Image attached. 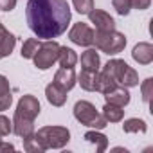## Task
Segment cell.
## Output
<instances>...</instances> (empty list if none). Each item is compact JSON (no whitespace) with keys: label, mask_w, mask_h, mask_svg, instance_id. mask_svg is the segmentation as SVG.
Here are the masks:
<instances>
[{"label":"cell","mask_w":153,"mask_h":153,"mask_svg":"<svg viewBox=\"0 0 153 153\" xmlns=\"http://www.w3.org/2000/svg\"><path fill=\"white\" fill-rule=\"evenodd\" d=\"M70 16L67 0H29L25 7L29 29L43 40L61 36L68 27Z\"/></svg>","instance_id":"cell-1"},{"label":"cell","mask_w":153,"mask_h":153,"mask_svg":"<svg viewBox=\"0 0 153 153\" xmlns=\"http://www.w3.org/2000/svg\"><path fill=\"white\" fill-rule=\"evenodd\" d=\"M103 72L110 74L114 81L121 87H137L139 85V74L124 61V59H110L105 67H103Z\"/></svg>","instance_id":"cell-2"},{"label":"cell","mask_w":153,"mask_h":153,"mask_svg":"<svg viewBox=\"0 0 153 153\" xmlns=\"http://www.w3.org/2000/svg\"><path fill=\"white\" fill-rule=\"evenodd\" d=\"M34 135H36V139L40 140V144L43 146L45 151L63 148L70 140V131L65 126H43Z\"/></svg>","instance_id":"cell-3"},{"label":"cell","mask_w":153,"mask_h":153,"mask_svg":"<svg viewBox=\"0 0 153 153\" xmlns=\"http://www.w3.org/2000/svg\"><path fill=\"white\" fill-rule=\"evenodd\" d=\"M94 43L101 52L114 56V54H119L121 51H124L126 36L115 29L114 31H96L94 33Z\"/></svg>","instance_id":"cell-4"},{"label":"cell","mask_w":153,"mask_h":153,"mask_svg":"<svg viewBox=\"0 0 153 153\" xmlns=\"http://www.w3.org/2000/svg\"><path fill=\"white\" fill-rule=\"evenodd\" d=\"M74 117L78 119L83 126L94 128V130H103L108 123L106 119L96 110V106L90 101H78L74 105Z\"/></svg>","instance_id":"cell-5"},{"label":"cell","mask_w":153,"mask_h":153,"mask_svg":"<svg viewBox=\"0 0 153 153\" xmlns=\"http://www.w3.org/2000/svg\"><path fill=\"white\" fill-rule=\"evenodd\" d=\"M59 43L54 42V40H45L43 43H40L36 54H34V67H38L40 70H47L51 68L56 61H58V56H59Z\"/></svg>","instance_id":"cell-6"},{"label":"cell","mask_w":153,"mask_h":153,"mask_svg":"<svg viewBox=\"0 0 153 153\" xmlns=\"http://www.w3.org/2000/svg\"><path fill=\"white\" fill-rule=\"evenodd\" d=\"M68 40L76 45H81V47H88L94 43V31L83 24V22H78V24H74L72 29L68 31Z\"/></svg>","instance_id":"cell-7"},{"label":"cell","mask_w":153,"mask_h":153,"mask_svg":"<svg viewBox=\"0 0 153 153\" xmlns=\"http://www.w3.org/2000/svg\"><path fill=\"white\" fill-rule=\"evenodd\" d=\"M40 114V101L34 97V96H22L18 105H16V112L15 115H20V117H25V119H31L34 121Z\"/></svg>","instance_id":"cell-8"},{"label":"cell","mask_w":153,"mask_h":153,"mask_svg":"<svg viewBox=\"0 0 153 153\" xmlns=\"http://www.w3.org/2000/svg\"><path fill=\"white\" fill-rule=\"evenodd\" d=\"M88 18H90V22L96 25L97 31H114V29H115L114 18H112L106 11H103V9H92V11L88 13Z\"/></svg>","instance_id":"cell-9"},{"label":"cell","mask_w":153,"mask_h":153,"mask_svg":"<svg viewBox=\"0 0 153 153\" xmlns=\"http://www.w3.org/2000/svg\"><path fill=\"white\" fill-rule=\"evenodd\" d=\"M54 83L58 87H61L63 90H70L76 85V72L74 67H61L56 74H54Z\"/></svg>","instance_id":"cell-10"},{"label":"cell","mask_w":153,"mask_h":153,"mask_svg":"<svg viewBox=\"0 0 153 153\" xmlns=\"http://www.w3.org/2000/svg\"><path fill=\"white\" fill-rule=\"evenodd\" d=\"M131 58L139 63V65H149L153 61V45L148 42H140L133 47L131 51Z\"/></svg>","instance_id":"cell-11"},{"label":"cell","mask_w":153,"mask_h":153,"mask_svg":"<svg viewBox=\"0 0 153 153\" xmlns=\"http://www.w3.org/2000/svg\"><path fill=\"white\" fill-rule=\"evenodd\" d=\"M97 78H99V70H81L79 76H76V83H79L83 90L88 92H97Z\"/></svg>","instance_id":"cell-12"},{"label":"cell","mask_w":153,"mask_h":153,"mask_svg":"<svg viewBox=\"0 0 153 153\" xmlns=\"http://www.w3.org/2000/svg\"><path fill=\"white\" fill-rule=\"evenodd\" d=\"M106 103L110 105H117V106H126L130 103V92L126 90V87H114L110 92L105 94Z\"/></svg>","instance_id":"cell-13"},{"label":"cell","mask_w":153,"mask_h":153,"mask_svg":"<svg viewBox=\"0 0 153 153\" xmlns=\"http://www.w3.org/2000/svg\"><path fill=\"white\" fill-rule=\"evenodd\" d=\"M45 96H47V101L52 106H63L67 103V90H63L56 83H51V85L45 87Z\"/></svg>","instance_id":"cell-14"},{"label":"cell","mask_w":153,"mask_h":153,"mask_svg":"<svg viewBox=\"0 0 153 153\" xmlns=\"http://www.w3.org/2000/svg\"><path fill=\"white\" fill-rule=\"evenodd\" d=\"M13 133H16L22 139L33 135L34 133V121L20 117V115H15V119H13Z\"/></svg>","instance_id":"cell-15"},{"label":"cell","mask_w":153,"mask_h":153,"mask_svg":"<svg viewBox=\"0 0 153 153\" xmlns=\"http://www.w3.org/2000/svg\"><path fill=\"white\" fill-rule=\"evenodd\" d=\"M15 45H16V38H15L2 24H0V56H2V58L9 56V54L13 52Z\"/></svg>","instance_id":"cell-16"},{"label":"cell","mask_w":153,"mask_h":153,"mask_svg":"<svg viewBox=\"0 0 153 153\" xmlns=\"http://www.w3.org/2000/svg\"><path fill=\"white\" fill-rule=\"evenodd\" d=\"M13 103V96H11V88H9V81L6 76L0 74V112H4L11 106Z\"/></svg>","instance_id":"cell-17"},{"label":"cell","mask_w":153,"mask_h":153,"mask_svg":"<svg viewBox=\"0 0 153 153\" xmlns=\"http://www.w3.org/2000/svg\"><path fill=\"white\" fill-rule=\"evenodd\" d=\"M81 65L85 70H99L101 59H99V54L96 52V49H87L81 54Z\"/></svg>","instance_id":"cell-18"},{"label":"cell","mask_w":153,"mask_h":153,"mask_svg":"<svg viewBox=\"0 0 153 153\" xmlns=\"http://www.w3.org/2000/svg\"><path fill=\"white\" fill-rule=\"evenodd\" d=\"M85 140H88L90 144H96L97 151L103 153L106 148H108V137L103 135L99 130H92V131H87L85 133Z\"/></svg>","instance_id":"cell-19"},{"label":"cell","mask_w":153,"mask_h":153,"mask_svg":"<svg viewBox=\"0 0 153 153\" xmlns=\"http://www.w3.org/2000/svg\"><path fill=\"white\" fill-rule=\"evenodd\" d=\"M123 115H124L123 106L110 105V103H106L103 106V117L106 119V123H119V121H123Z\"/></svg>","instance_id":"cell-20"},{"label":"cell","mask_w":153,"mask_h":153,"mask_svg":"<svg viewBox=\"0 0 153 153\" xmlns=\"http://www.w3.org/2000/svg\"><path fill=\"white\" fill-rule=\"evenodd\" d=\"M58 61H59L61 67H74L76 63H78V54H76L72 49H68V47H59Z\"/></svg>","instance_id":"cell-21"},{"label":"cell","mask_w":153,"mask_h":153,"mask_svg":"<svg viewBox=\"0 0 153 153\" xmlns=\"http://www.w3.org/2000/svg\"><path fill=\"white\" fill-rule=\"evenodd\" d=\"M123 130H124L126 133H139V131H140V133H146L148 126H146V123H144L142 119L133 117V119H126V121H124Z\"/></svg>","instance_id":"cell-22"},{"label":"cell","mask_w":153,"mask_h":153,"mask_svg":"<svg viewBox=\"0 0 153 153\" xmlns=\"http://www.w3.org/2000/svg\"><path fill=\"white\" fill-rule=\"evenodd\" d=\"M114 87H117V83L114 81V78L110 74H106V72H99V78H97V92H101V94H106V92H110Z\"/></svg>","instance_id":"cell-23"},{"label":"cell","mask_w":153,"mask_h":153,"mask_svg":"<svg viewBox=\"0 0 153 153\" xmlns=\"http://www.w3.org/2000/svg\"><path fill=\"white\" fill-rule=\"evenodd\" d=\"M38 47H40V42L36 40V38H29V40H25L24 42V45H22V58H25V59H33L34 58V54H36V51H38Z\"/></svg>","instance_id":"cell-24"},{"label":"cell","mask_w":153,"mask_h":153,"mask_svg":"<svg viewBox=\"0 0 153 153\" xmlns=\"http://www.w3.org/2000/svg\"><path fill=\"white\" fill-rule=\"evenodd\" d=\"M24 149H25L27 153H43V151H45L34 133L29 135V137H24Z\"/></svg>","instance_id":"cell-25"},{"label":"cell","mask_w":153,"mask_h":153,"mask_svg":"<svg viewBox=\"0 0 153 153\" xmlns=\"http://www.w3.org/2000/svg\"><path fill=\"white\" fill-rule=\"evenodd\" d=\"M72 4L79 15H88L94 9V0H72Z\"/></svg>","instance_id":"cell-26"},{"label":"cell","mask_w":153,"mask_h":153,"mask_svg":"<svg viewBox=\"0 0 153 153\" xmlns=\"http://www.w3.org/2000/svg\"><path fill=\"white\" fill-rule=\"evenodd\" d=\"M140 92H142V101L144 103H149L151 101V96H153V79L151 78H148V79L142 81Z\"/></svg>","instance_id":"cell-27"},{"label":"cell","mask_w":153,"mask_h":153,"mask_svg":"<svg viewBox=\"0 0 153 153\" xmlns=\"http://www.w3.org/2000/svg\"><path fill=\"white\" fill-rule=\"evenodd\" d=\"M112 4H114V9L123 16H126L131 11V2L130 0H112Z\"/></svg>","instance_id":"cell-28"},{"label":"cell","mask_w":153,"mask_h":153,"mask_svg":"<svg viewBox=\"0 0 153 153\" xmlns=\"http://www.w3.org/2000/svg\"><path fill=\"white\" fill-rule=\"evenodd\" d=\"M13 133V121H9V117L0 115V137H6Z\"/></svg>","instance_id":"cell-29"},{"label":"cell","mask_w":153,"mask_h":153,"mask_svg":"<svg viewBox=\"0 0 153 153\" xmlns=\"http://www.w3.org/2000/svg\"><path fill=\"white\" fill-rule=\"evenodd\" d=\"M130 2H131V7L137 11H144L151 6V0H130Z\"/></svg>","instance_id":"cell-30"},{"label":"cell","mask_w":153,"mask_h":153,"mask_svg":"<svg viewBox=\"0 0 153 153\" xmlns=\"http://www.w3.org/2000/svg\"><path fill=\"white\" fill-rule=\"evenodd\" d=\"M15 6H16V0H0V9L2 11H13L15 9Z\"/></svg>","instance_id":"cell-31"},{"label":"cell","mask_w":153,"mask_h":153,"mask_svg":"<svg viewBox=\"0 0 153 153\" xmlns=\"http://www.w3.org/2000/svg\"><path fill=\"white\" fill-rule=\"evenodd\" d=\"M2 151H15V146L9 144V142H2V140H0V153H2Z\"/></svg>","instance_id":"cell-32"},{"label":"cell","mask_w":153,"mask_h":153,"mask_svg":"<svg viewBox=\"0 0 153 153\" xmlns=\"http://www.w3.org/2000/svg\"><path fill=\"white\" fill-rule=\"evenodd\" d=\"M0 59H2V56H0Z\"/></svg>","instance_id":"cell-33"}]
</instances>
